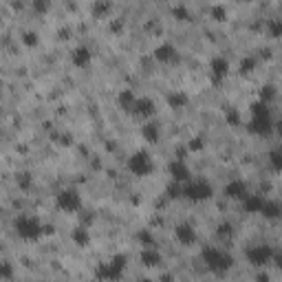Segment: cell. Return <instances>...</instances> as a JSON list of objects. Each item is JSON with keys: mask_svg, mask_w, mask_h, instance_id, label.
I'll list each match as a JSON object with an SVG mask.
<instances>
[{"mask_svg": "<svg viewBox=\"0 0 282 282\" xmlns=\"http://www.w3.org/2000/svg\"><path fill=\"white\" fill-rule=\"evenodd\" d=\"M14 232H16V236L20 238V241L38 243V241H42V238L55 234V227L44 223V220H42L40 216H35V214H20L14 220Z\"/></svg>", "mask_w": 282, "mask_h": 282, "instance_id": "6da1fadb", "label": "cell"}, {"mask_svg": "<svg viewBox=\"0 0 282 282\" xmlns=\"http://www.w3.org/2000/svg\"><path fill=\"white\" fill-rule=\"evenodd\" d=\"M273 117H271V110H269L267 104H262V101H254V104L249 106V119H247V130L251 135L256 137H269L273 133Z\"/></svg>", "mask_w": 282, "mask_h": 282, "instance_id": "7a4b0ae2", "label": "cell"}, {"mask_svg": "<svg viewBox=\"0 0 282 282\" xmlns=\"http://www.w3.org/2000/svg\"><path fill=\"white\" fill-rule=\"evenodd\" d=\"M128 256L126 254H112L106 262H99L95 267V280L97 282H119L126 273Z\"/></svg>", "mask_w": 282, "mask_h": 282, "instance_id": "3957f363", "label": "cell"}, {"mask_svg": "<svg viewBox=\"0 0 282 282\" xmlns=\"http://www.w3.org/2000/svg\"><path fill=\"white\" fill-rule=\"evenodd\" d=\"M201 258L205 267L216 275H225L234 267V258L220 247H203Z\"/></svg>", "mask_w": 282, "mask_h": 282, "instance_id": "277c9868", "label": "cell"}, {"mask_svg": "<svg viewBox=\"0 0 282 282\" xmlns=\"http://www.w3.org/2000/svg\"><path fill=\"white\" fill-rule=\"evenodd\" d=\"M126 167H128V172L137 179H146L154 172V157L152 152H150L148 148H139L135 150L133 154L128 157L126 161Z\"/></svg>", "mask_w": 282, "mask_h": 282, "instance_id": "5b68a950", "label": "cell"}, {"mask_svg": "<svg viewBox=\"0 0 282 282\" xmlns=\"http://www.w3.org/2000/svg\"><path fill=\"white\" fill-rule=\"evenodd\" d=\"M179 196L188 199V201H194V203H205L214 196V188L207 181H203V179L192 177L188 183L179 185Z\"/></svg>", "mask_w": 282, "mask_h": 282, "instance_id": "8992f818", "label": "cell"}, {"mask_svg": "<svg viewBox=\"0 0 282 282\" xmlns=\"http://www.w3.org/2000/svg\"><path fill=\"white\" fill-rule=\"evenodd\" d=\"M53 203H55V209H60L62 214H77L84 207V199L77 188H62L55 194Z\"/></svg>", "mask_w": 282, "mask_h": 282, "instance_id": "52a82bcc", "label": "cell"}, {"mask_svg": "<svg viewBox=\"0 0 282 282\" xmlns=\"http://www.w3.org/2000/svg\"><path fill=\"white\" fill-rule=\"evenodd\" d=\"M245 258L249 260V265H254L256 269H265L267 265H271L275 260V249L271 245H254L245 251Z\"/></svg>", "mask_w": 282, "mask_h": 282, "instance_id": "ba28073f", "label": "cell"}, {"mask_svg": "<svg viewBox=\"0 0 282 282\" xmlns=\"http://www.w3.org/2000/svg\"><path fill=\"white\" fill-rule=\"evenodd\" d=\"M152 58L157 60L159 64H163V67H172V64L181 62V51H179L177 44H172V42L165 40V42H159V44L154 46Z\"/></svg>", "mask_w": 282, "mask_h": 282, "instance_id": "9c48e42d", "label": "cell"}, {"mask_svg": "<svg viewBox=\"0 0 282 282\" xmlns=\"http://www.w3.org/2000/svg\"><path fill=\"white\" fill-rule=\"evenodd\" d=\"M130 115L137 117L141 124L150 122V119H154V115H157V101H154L152 97H148V95H141V97H137Z\"/></svg>", "mask_w": 282, "mask_h": 282, "instance_id": "30bf717a", "label": "cell"}, {"mask_svg": "<svg viewBox=\"0 0 282 282\" xmlns=\"http://www.w3.org/2000/svg\"><path fill=\"white\" fill-rule=\"evenodd\" d=\"M230 77V60L225 55H214L209 60V80L216 86H220Z\"/></svg>", "mask_w": 282, "mask_h": 282, "instance_id": "8fae6325", "label": "cell"}, {"mask_svg": "<svg viewBox=\"0 0 282 282\" xmlns=\"http://www.w3.org/2000/svg\"><path fill=\"white\" fill-rule=\"evenodd\" d=\"M175 241L179 245H183V247H190V245H194L199 241V234H196V227L190 223V220H181V223L175 225Z\"/></svg>", "mask_w": 282, "mask_h": 282, "instance_id": "7c38bea8", "label": "cell"}, {"mask_svg": "<svg viewBox=\"0 0 282 282\" xmlns=\"http://www.w3.org/2000/svg\"><path fill=\"white\" fill-rule=\"evenodd\" d=\"M69 62H71V67H75V69H88L91 67V62H93V51H91V46L88 44H77L73 51H71V55H69Z\"/></svg>", "mask_w": 282, "mask_h": 282, "instance_id": "4fadbf2b", "label": "cell"}, {"mask_svg": "<svg viewBox=\"0 0 282 282\" xmlns=\"http://www.w3.org/2000/svg\"><path fill=\"white\" fill-rule=\"evenodd\" d=\"M223 194L227 196V199H232V201H245L249 196V188H247V183H245L243 179H234V181H230L225 185Z\"/></svg>", "mask_w": 282, "mask_h": 282, "instance_id": "5bb4252c", "label": "cell"}, {"mask_svg": "<svg viewBox=\"0 0 282 282\" xmlns=\"http://www.w3.org/2000/svg\"><path fill=\"white\" fill-rule=\"evenodd\" d=\"M170 177H172V183L183 185V183H188L192 179V172H190V167L185 165L183 159H175L170 163Z\"/></svg>", "mask_w": 282, "mask_h": 282, "instance_id": "9a60e30c", "label": "cell"}, {"mask_svg": "<svg viewBox=\"0 0 282 282\" xmlns=\"http://www.w3.org/2000/svg\"><path fill=\"white\" fill-rule=\"evenodd\" d=\"M139 262L146 269H157V267L163 265V256H161L159 249L146 247V249H141V254H139Z\"/></svg>", "mask_w": 282, "mask_h": 282, "instance_id": "2e32d148", "label": "cell"}, {"mask_svg": "<svg viewBox=\"0 0 282 282\" xmlns=\"http://www.w3.org/2000/svg\"><path fill=\"white\" fill-rule=\"evenodd\" d=\"M139 135H141L143 141L157 143L161 139V126H159V122H154V119H150V122H143L141 128H139Z\"/></svg>", "mask_w": 282, "mask_h": 282, "instance_id": "e0dca14e", "label": "cell"}, {"mask_svg": "<svg viewBox=\"0 0 282 282\" xmlns=\"http://www.w3.org/2000/svg\"><path fill=\"white\" fill-rule=\"evenodd\" d=\"M137 97H139V95H137L133 88H122V91L117 93V106L122 108L124 112H133V106H135V101H137Z\"/></svg>", "mask_w": 282, "mask_h": 282, "instance_id": "ac0fdd59", "label": "cell"}, {"mask_svg": "<svg viewBox=\"0 0 282 282\" xmlns=\"http://www.w3.org/2000/svg\"><path fill=\"white\" fill-rule=\"evenodd\" d=\"M165 101L172 110H179V108H185L190 104V95L185 91H172V93L165 95Z\"/></svg>", "mask_w": 282, "mask_h": 282, "instance_id": "d6986e66", "label": "cell"}, {"mask_svg": "<svg viewBox=\"0 0 282 282\" xmlns=\"http://www.w3.org/2000/svg\"><path fill=\"white\" fill-rule=\"evenodd\" d=\"M71 241H73L77 247H88L91 243V234H88V227L86 225H77L73 232H71Z\"/></svg>", "mask_w": 282, "mask_h": 282, "instance_id": "ffe728a7", "label": "cell"}, {"mask_svg": "<svg viewBox=\"0 0 282 282\" xmlns=\"http://www.w3.org/2000/svg\"><path fill=\"white\" fill-rule=\"evenodd\" d=\"M260 214L265 216V218H271L275 220L280 216V205H278V201H271V199H265V203H262V209H260Z\"/></svg>", "mask_w": 282, "mask_h": 282, "instance_id": "44dd1931", "label": "cell"}, {"mask_svg": "<svg viewBox=\"0 0 282 282\" xmlns=\"http://www.w3.org/2000/svg\"><path fill=\"white\" fill-rule=\"evenodd\" d=\"M262 203H265V199H262V196H258V194H249L247 199L243 201V205H245V209H247V212H251V214H260Z\"/></svg>", "mask_w": 282, "mask_h": 282, "instance_id": "7402d4cb", "label": "cell"}, {"mask_svg": "<svg viewBox=\"0 0 282 282\" xmlns=\"http://www.w3.org/2000/svg\"><path fill=\"white\" fill-rule=\"evenodd\" d=\"M16 278V267L9 260H0V282H11Z\"/></svg>", "mask_w": 282, "mask_h": 282, "instance_id": "603a6c76", "label": "cell"}, {"mask_svg": "<svg viewBox=\"0 0 282 282\" xmlns=\"http://www.w3.org/2000/svg\"><path fill=\"white\" fill-rule=\"evenodd\" d=\"M265 27H267V33L271 35V38H280L282 35V20L280 18H269Z\"/></svg>", "mask_w": 282, "mask_h": 282, "instance_id": "cb8c5ba5", "label": "cell"}, {"mask_svg": "<svg viewBox=\"0 0 282 282\" xmlns=\"http://www.w3.org/2000/svg\"><path fill=\"white\" fill-rule=\"evenodd\" d=\"M20 42L27 46V49H35V46L40 44V38H38V33L35 31H22Z\"/></svg>", "mask_w": 282, "mask_h": 282, "instance_id": "d4e9b609", "label": "cell"}, {"mask_svg": "<svg viewBox=\"0 0 282 282\" xmlns=\"http://www.w3.org/2000/svg\"><path fill=\"white\" fill-rule=\"evenodd\" d=\"M137 241L141 243L143 249H146V247H154V236H152V232H148V230H141L139 234H137Z\"/></svg>", "mask_w": 282, "mask_h": 282, "instance_id": "484cf974", "label": "cell"}, {"mask_svg": "<svg viewBox=\"0 0 282 282\" xmlns=\"http://www.w3.org/2000/svg\"><path fill=\"white\" fill-rule=\"evenodd\" d=\"M275 97V88L271 86V84H267V86H262L260 91V97H258V101H262V104H271V99Z\"/></svg>", "mask_w": 282, "mask_h": 282, "instance_id": "4316f807", "label": "cell"}, {"mask_svg": "<svg viewBox=\"0 0 282 282\" xmlns=\"http://www.w3.org/2000/svg\"><path fill=\"white\" fill-rule=\"evenodd\" d=\"M254 69H256V58H254V55H247V58L241 60V73H243V75L251 73Z\"/></svg>", "mask_w": 282, "mask_h": 282, "instance_id": "83f0119b", "label": "cell"}, {"mask_svg": "<svg viewBox=\"0 0 282 282\" xmlns=\"http://www.w3.org/2000/svg\"><path fill=\"white\" fill-rule=\"evenodd\" d=\"M110 9H112L110 3H95V5H93V14H95V18H106V14H108Z\"/></svg>", "mask_w": 282, "mask_h": 282, "instance_id": "f1b7e54d", "label": "cell"}, {"mask_svg": "<svg viewBox=\"0 0 282 282\" xmlns=\"http://www.w3.org/2000/svg\"><path fill=\"white\" fill-rule=\"evenodd\" d=\"M212 18L214 20H218V22H223V20H227V9L223 7V5H216V7H212Z\"/></svg>", "mask_w": 282, "mask_h": 282, "instance_id": "f546056e", "label": "cell"}, {"mask_svg": "<svg viewBox=\"0 0 282 282\" xmlns=\"http://www.w3.org/2000/svg\"><path fill=\"white\" fill-rule=\"evenodd\" d=\"M280 157H282V154H280V150H278V148H273L271 152H269V161H271V165H273V170H275V172L280 170Z\"/></svg>", "mask_w": 282, "mask_h": 282, "instance_id": "4dcf8cb0", "label": "cell"}, {"mask_svg": "<svg viewBox=\"0 0 282 282\" xmlns=\"http://www.w3.org/2000/svg\"><path fill=\"white\" fill-rule=\"evenodd\" d=\"M16 183L20 185V188H29V185H31V175H29V172H22V175H18Z\"/></svg>", "mask_w": 282, "mask_h": 282, "instance_id": "1f68e13d", "label": "cell"}, {"mask_svg": "<svg viewBox=\"0 0 282 282\" xmlns=\"http://www.w3.org/2000/svg\"><path fill=\"white\" fill-rule=\"evenodd\" d=\"M227 122H230L232 126H238V124H241V115H238V112L232 108V112L227 110Z\"/></svg>", "mask_w": 282, "mask_h": 282, "instance_id": "d6a6232c", "label": "cell"}, {"mask_svg": "<svg viewBox=\"0 0 282 282\" xmlns=\"http://www.w3.org/2000/svg\"><path fill=\"white\" fill-rule=\"evenodd\" d=\"M175 16H179V20H188V11H185V7H175Z\"/></svg>", "mask_w": 282, "mask_h": 282, "instance_id": "836d02e7", "label": "cell"}, {"mask_svg": "<svg viewBox=\"0 0 282 282\" xmlns=\"http://www.w3.org/2000/svg\"><path fill=\"white\" fill-rule=\"evenodd\" d=\"M199 148H203V139L201 137H196V139L190 141V150H199Z\"/></svg>", "mask_w": 282, "mask_h": 282, "instance_id": "e575fe53", "label": "cell"}, {"mask_svg": "<svg viewBox=\"0 0 282 282\" xmlns=\"http://www.w3.org/2000/svg\"><path fill=\"white\" fill-rule=\"evenodd\" d=\"M33 9L35 11H46V9H49V3H35Z\"/></svg>", "mask_w": 282, "mask_h": 282, "instance_id": "d590c367", "label": "cell"}, {"mask_svg": "<svg viewBox=\"0 0 282 282\" xmlns=\"http://www.w3.org/2000/svg\"><path fill=\"white\" fill-rule=\"evenodd\" d=\"M258 282H269V275L267 273H260V275H258Z\"/></svg>", "mask_w": 282, "mask_h": 282, "instance_id": "8d00e7d4", "label": "cell"}, {"mask_svg": "<svg viewBox=\"0 0 282 282\" xmlns=\"http://www.w3.org/2000/svg\"><path fill=\"white\" fill-rule=\"evenodd\" d=\"M137 282H154V280H152V278H139Z\"/></svg>", "mask_w": 282, "mask_h": 282, "instance_id": "74e56055", "label": "cell"}, {"mask_svg": "<svg viewBox=\"0 0 282 282\" xmlns=\"http://www.w3.org/2000/svg\"><path fill=\"white\" fill-rule=\"evenodd\" d=\"M91 282H97V280H95V278H93V280H91Z\"/></svg>", "mask_w": 282, "mask_h": 282, "instance_id": "f35d334b", "label": "cell"}]
</instances>
